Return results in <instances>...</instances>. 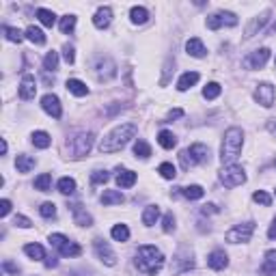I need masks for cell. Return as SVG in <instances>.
I'll return each mask as SVG.
<instances>
[{
	"label": "cell",
	"instance_id": "9",
	"mask_svg": "<svg viewBox=\"0 0 276 276\" xmlns=\"http://www.w3.org/2000/svg\"><path fill=\"white\" fill-rule=\"evenodd\" d=\"M268 58H270V50L268 48H259V50H255V52H250L248 56L242 61L244 65V69H261L265 63H268Z\"/></svg>",
	"mask_w": 276,
	"mask_h": 276
},
{
	"label": "cell",
	"instance_id": "41",
	"mask_svg": "<svg viewBox=\"0 0 276 276\" xmlns=\"http://www.w3.org/2000/svg\"><path fill=\"white\" fill-rule=\"evenodd\" d=\"M158 173L162 175L164 179H175V175H177V170H175V166L170 162H162L158 168Z\"/></svg>",
	"mask_w": 276,
	"mask_h": 276
},
{
	"label": "cell",
	"instance_id": "1",
	"mask_svg": "<svg viewBox=\"0 0 276 276\" xmlns=\"http://www.w3.org/2000/svg\"><path fill=\"white\" fill-rule=\"evenodd\" d=\"M134 136H136V125H134V123L117 125V128H114L108 136L102 138V143H99V151H102V153H117V151H121V149Z\"/></svg>",
	"mask_w": 276,
	"mask_h": 276
},
{
	"label": "cell",
	"instance_id": "27",
	"mask_svg": "<svg viewBox=\"0 0 276 276\" xmlns=\"http://www.w3.org/2000/svg\"><path fill=\"white\" fill-rule=\"evenodd\" d=\"M158 143H160V147H164V149H173L175 145H177V138H175L173 132H168V129H162V132L158 134Z\"/></svg>",
	"mask_w": 276,
	"mask_h": 276
},
{
	"label": "cell",
	"instance_id": "32",
	"mask_svg": "<svg viewBox=\"0 0 276 276\" xmlns=\"http://www.w3.org/2000/svg\"><path fill=\"white\" fill-rule=\"evenodd\" d=\"M26 37L31 39L33 43H37V46H43L46 43V35H43L41 28H37V26H28L26 28Z\"/></svg>",
	"mask_w": 276,
	"mask_h": 276
},
{
	"label": "cell",
	"instance_id": "25",
	"mask_svg": "<svg viewBox=\"0 0 276 276\" xmlns=\"http://www.w3.org/2000/svg\"><path fill=\"white\" fill-rule=\"evenodd\" d=\"M102 203L104 205H121L123 203V194L119 192V190H104Z\"/></svg>",
	"mask_w": 276,
	"mask_h": 276
},
{
	"label": "cell",
	"instance_id": "4",
	"mask_svg": "<svg viewBox=\"0 0 276 276\" xmlns=\"http://www.w3.org/2000/svg\"><path fill=\"white\" fill-rule=\"evenodd\" d=\"M209 155H212V151H209V147H205V145H192L190 149H184L182 153H179V162H182V166L188 170L192 166H197V164H205L209 162Z\"/></svg>",
	"mask_w": 276,
	"mask_h": 276
},
{
	"label": "cell",
	"instance_id": "57",
	"mask_svg": "<svg viewBox=\"0 0 276 276\" xmlns=\"http://www.w3.org/2000/svg\"><path fill=\"white\" fill-rule=\"evenodd\" d=\"M56 263H58V261H56V259H54V257L46 261V265H48V268H56Z\"/></svg>",
	"mask_w": 276,
	"mask_h": 276
},
{
	"label": "cell",
	"instance_id": "46",
	"mask_svg": "<svg viewBox=\"0 0 276 276\" xmlns=\"http://www.w3.org/2000/svg\"><path fill=\"white\" fill-rule=\"evenodd\" d=\"M108 177H110V175L106 173V170H95V173L91 175V182H93L95 185H97V184H106Z\"/></svg>",
	"mask_w": 276,
	"mask_h": 276
},
{
	"label": "cell",
	"instance_id": "31",
	"mask_svg": "<svg viewBox=\"0 0 276 276\" xmlns=\"http://www.w3.org/2000/svg\"><path fill=\"white\" fill-rule=\"evenodd\" d=\"M129 19H132L134 24H145L149 19V11L145 7H132V11H129Z\"/></svg>",
	"mask_w": 276,
	"mask_h": 276
},
{
	"label": "cell",
	"instance_id": "48",
	"mask_svg": "<svg viewBox=\"0 0 276 276\" xmlns=\"http://www.w3.org/2000/svg\"><path fill=\"white\" fill-rule=\"evenodd\" d=\"M63 58L67 65H74V61H76V52H74V46H65L63 48Z\"/></svg>",
	"mask_w": 276,
	"mask_h": 276
},
{
	"label": "cell",
	"instance_id": "5",
	"mask_svg": "<svg viewBox=\"0 0 276 276\" xmlns=\"http://www.w3.org/2000/svg\"><path fill=\"white\" fill-rule=\"evenodd\" d=\"M95 134L93 132H80L72 138V143H67L69 151H72V158H84L93 147Z\"/></svg>",
	"mask_w": 276,
	"mask_h": 276
},
{
	"label": "cell",
	"instance_id": "20",
	"mask_svg": "<svg viewBox=\"0 0 276 276\" xmlns=\"http://www.w3.org/2000/svg\"><path fill=\"white\" fill-rule=\"evenodd\" d=\"M67 91L72 93V95H76V97H84V95H89V87L82 82V80H76V78H72V80H67Z\"/></svg>",
	"mask_w": 276,
	"mask_h": 276
},
{
	"label": "cell",
	"instance_id": "53",
	"mask_svg": "<svg viewBox=\"0 0 276 276\" xmlns=\"http://www.w3.org/2000/svg\"><path fill=\"white\" fill-rule=\"evenodd\" d=\"M2 268L7 270V272H11V274H18V272H19V268H18V265H13L11 261H4V263H2Z\"/></svg>",
	"mask_w": 276,
	"mask_h": 276
},
{
	"label": "cell",
	"instance_id": "23",
	"mask_svg": "<svg viewBox=\"0 0 276 276\" xmlns=\"http://www.w3.org/2000/svg\"><path fill=\"white\" fill-rule=\"evenodd\" d=\"M136 173L134 170H121L119 168V175H117V184L119 188H132L134 184H136Z\"/></svg>",
	"mask_w": 276,
	"mask_h": 276
},
{
	"label": "cell",
	"instance_id": "36",
	"mask_svg": "<svg viewBox=\"0 0 276 276\" xmlns=\"http://www.w3.org/2000/svg\"><path fill=\"white\" fill-rule=\"evenodd\" d=\"M58 192L61 194H74L76 192V182L72 177H61L58 179Z\"/></svg>",
	"mask_w": 276,
	"mask_h": 276
},
{
	"label": "cell",
	"instance_id": "2",
	"mask_svg": "<svg viewBox=\"0 0 276 276\" xmlns=\"http://www.w3.org/2000/svg\"><path fill=\"white\" fill-rule=\"evenodd\" d=\"M136 268L147 276H155L160 270L164 268L162 250L155 248V246H149V244L140 246V248L136 250Z\"/></svg>",
	"mask_w": 276,
	"mask_h": 276
},
{
	"label": "cell",
	"instance_id": "13",
	"mask_svg": "<svg viewBox=\"0 0 276 276\" xmlns=\"http://www.w3.org/2000/svg\"><path fill=\"white\" fill-rule=\"evenodd\" d=\"M95 72H97L99 80H110V78H114V74H117V67H114V63L106 56V58H97Z\"/></svg>",
	"mask_w": 276,
	"mask_h": 276
},
{
	"label": "cell",
	"instance_id": "17",
	"mask_svg": "<svg viewBox=\"0 0 276 276\" xmlns=\"http://www.w3.org/2000/svg\"><path fill=\"white\" fill-rule=\"evenodd\" d=\"M112 22V9L110 7H99L93 16V24L95 28H108Z\"/></svg>",
	"mask_w": 276,
	"mask_h": 276
},
{
	"label": "cell",
	"instance_id": "3",
	"mask_svg": "<svg viewBox=\"0 0 276 276\" xmlns=\"http://www.w3.org/2000/svg\"><path fill=\"white\" fill-rule=\"evenodd\" d=\"M242 145H244V132L239 128H229L224 132V140H222V147H220V160L222 164H233L235 160L239 158V151H242Z\"/></svg>",
	"mask_w": 276,
	"mask_h": 276
},
{
	"label": "cell",
	"instance_id": "29",
	"mask_svg": "<svg viewBox=\"0 0 276 276\" xmlns=\"http://www.w3.org/2000/svg\"><path fill=\"white\" fill-rule=\"evenodd\" d=\"M182 194L185 199H190V201H199V199H203V194H205V190L201 188V185H185V188H182Z\"/></svg>",
	"mask_w": 276,
	"mask_h": 276
},
{
	"label": "cell",
	"instance_id": "8",
	"mask_svg": "<svg viewBox=\"0 0 276 276\" xmlns=\"http://www.w3.org/2000/svg\"><path fill=\"white\" fill-rule=\"evenodd\" d=\"M238 24V16L231 11H216L214 16L207 18V28L209 31H218L222 26H235Z\"/></svg>",
	"mask_w": 276,
	"mask_h": 276
},
{
	"label": "cell",
	"instance_id": "37",
	"mask_svg": "<svg viewBox=\"0 0 276 276\" xmlns=\"http://www.w3.org/2000/svg\"><path fill=\"white\" fill-rule=\"evenodd\" d=\"M43 69H46V72H56L58 69V54L54 52V50L43 56Z\"/></svg>",
	"mask_w": 276,
	"mask_h": 276
},
{
	"label": "cell",
	"instance_id": "12",
	"mask_svg": "<svg viewBox=\"0 0 276 276\" xmlns=\"http://www.w3.org/2000/svg\"><path fill=\"white\" fill-rule=\"evenodd\" d=\"M41 108L46 110L50 117H54V119H61V114H63L61 99H58L56 95H52V93H48V95H43V97H41Z\"/></svg>",
	"mask_w": 276,
	"mask_h": 276
},
{
	"label": "cell",
	"instance_id": "44",
	"mask_svg": "<svg viewBox=\"0 0 276 276\" xmlns=\"http://www.w3.org/2000/svg\"><path fill=\"white\" fill-rule=\"evenodd\" d=\"M39 214H41L43 218H54V216H56V205L54 203H43L41 207H39Z\"/></svg>",
	"mask_w": 276,
	"mask_h": 276
},
{
	"label": "cell",
	"instance_id": "39",
	"mask_svg": "<svg viewBox=\"0 0 276 276\" xmlns=\"http://www.w3.org/2000/svg\"><path fill=\"white\" fill-rule=\"evenodd\" d=\"M58 28H61L63 35H69L76 28V16H63L61 18V24H58Z\"/></svg>",
	"mask_w": 276,
	"mask_h": 276
},
{
	"label": "cell",
	"instance_id": "18",
	"mask_svg": "<svg viewBox=\"0 0 276 276\" xmlns=\"http://www.w3.org/2000/svg\"><path fill=\"white\" fill-rule=\"evenodd\" d=\"M207 265L212 270H224L229 265V257L224 250H214V253H209L207 257Z\"/></svg>",
	"mask_w": 276,
	"mask_h": 276
},
{
	"label": "cell",
	"instance_id": "54",
	"mask_svg": "<svg viewBox=\"0 0 276 276\" xmlns=\"http://www.w3.org/2000/svg\"><path fill=\"white\" fill-rule=\"evenodd\" d=\"M268 238L270 239H276V218L272 220V224H270V229H268Z\"/></svg>",
	"mask_w": 276,
	"mask_h": 276
},
{
	"label": "cell",
	"instance_id": "50",
	"mask_svg": "<svg viewBox=\"0 0 276 276\" xmlns=\"http://www.w3.org/2000/svg\"><path fill=\"white\" fill-rule=\"evenodd\" d=\"M65 242H67V238H65L63 233H52V235H50V244L56 246V248H61Z\"/></svg>",
	"mask_w": 276,
	"mask_h": 276
},
{
	"label": "cell",
	"instance_id": "47",
	"mask_svg": "<svg viewBox=\"0 0 276 276\" xmlns=\"http://www.w3.org/2000/svg\"><path fill=\"white\" fill-rule=\"evenodd\" d=\"M13 224H16V227H22V229H31L33 227L31 218H26V216H22V214H18L16 218H13Z\"/></svg>",
	"mask_w": 276,
	"mask_h": 276
},
{
	"label": "cell",
	"instance_id": "40",
	"mask_svg": "<svg viewBox=\"0 0 276 276\" xmlns=\"http://www.w3.org/2000/svg\"><path fill=\"white\" fill-rule=\"evenodd\" d=\"M220 91H222V89H220L218 82H209L207 87L203 89V97H205V99H216V97L220 95Z\"/></svg>",
	"mask_w": 276,
	"mask_h": 276
},
{
	"label": "cell",
	"instance_id": "14",
	"mask_svg": "<svg viewBox=\"0 0 276 276\" xmlns=\"http://www.w3.org/2000/svg\"><path fill=\"white\" fill-rule=\"evenodd\" d=\"M19 97L22 99H33L35 93H37V82H35V76H31V74H24L22 82H19Z\"/></svg>",
	"mask_w": 276,
	"mask_h": 276
},
{
	"label": "cell",
	"instance_id": "42",
	"mask_svg": "<svg viewBox=\"0 0 276 276\" xmlns=\"http://www.w3.org/2000/svg\"><path fill=\"white\" fill-rule=\"evenodd\" d=\"M2 31H4V37H7L9 41H13V43H19V41H22V31H19V28L4 26Z\"/></svg>",
	"mask_w": 276,
	"mask_h": 276
},
{
	"label": "cell",
	"instance_id": "43",
	"mask_svg": "<svg viewBox=\"0 0 276 276\" xmlns=\"http://www.w3.org/2000/svg\"><path fill=\"white\" fill-rule=\"evenodd\" d=\"M253 201L259 205H263V207H270V205H272V197H270L268 192H263V190H257V192L253 194Z\"/></svg>",
	"mask_w": 276,
	"mask_h": 276
},
{
	"label": "cell",
	"instance_id": "49",
	"mask_svg": "<svg viewBox=\"0 0 276 276\" xmlns=\"http://www.w3.org/2000/svg\"><path fill=\"white\" fill-rule=\"evenodd\" d=\"M261 272L268 274V276H276V261L265 259V263H263V268H261Z\"/></svg>",
	"mask_w": 276,
	"mask_h": 276
},
{
	"label": "cell",
	"instance_id": "21",
	"mask_svg": "<svg viewBox=\"0 0 276 276\" xmlns=\"http://www.w3.org/2000/svg\"><path fill=\"white\" fill-rule=\"evenodd\" d=\"M197 82H199V74L197 72H185L184 76L177 80V91H188V89H192Z\"/></svg>",
	"mask_w": 276,
	"mask_h": 276
},
{
	"label": "cell",
	"instance_id": "24",
	"mask_svg": "<svg viewBox=\"0 0 276 276\" xmlns=\"http://www.w3.org/2000/svg\"><path fill=\"white\" fill-rule=\"evenodd\" d=\"M35 158H31V155H18L16 158V168H18V173H31V170L35 168Z\"/></svg>",
	"mask_w": 276,
	"mask_h": 276
},
{
	"label": "cell",
	"instance_id": "6",
	"mask_svg": "<svg viewBox=\"0 0 276 276\" xmlns=\"http://www.w3.org/2000/svg\"><path fill=\"white\" fill-rule=\"evenodd\" d=\"M220 182L227 185V188H238V185H242L246 182V173L238 164H227V166H222V170H220Z\"/></svg>",
	"mask_w": 276,
	"mask_h": 276
},
{
	"label": "cell",
	"instance_id": "38",
	"mask_svg": "<svg viewBox=\"0 0 276 276\" xmlns=\"http://www.w3.org/2000/svg\"><path fill=\"white\" fill-rule=\"evenodd\" d=\"M134 155H136V158L147 160L149 155H151V147H149L145 140H136V143H134Z\"/></svg>",
	"mask_w": 276,
	"mask_h": 276
},
{
	"label": "cell",
	"instance_id": "58",
	"mask_svg": "<svg viewBox=\"0 0 276 276\" xmlns=\"http://www.w3.org/2000/svg\"><path fill=\"white\" fill-rule=\"evenodd\" d=\"M274 31H276V24H274Z\"/></svg>",
	"mask_w": 276,
	"mask_h": 276
},
{
	"label": "cell",
	"instance_id": "19",
	"mask_svg": "<svg viewBox=\"0 0 276 276\" xmlns=\"http://www.w3.org/2000/svg\"><path fill=\"white\" fill-rule=\"evenodd\" d=\"M185 50H188V54H190V56H194V58H203L205 54H207V50H205L203 41L197 39V37H192V39H188V41H185Z\"/></svg>",
	"mask_w": 276,
	"mask_h": 276
},
{
	"label": "cell",
	"instance_id": "16",
	"mask_svg": "<svg viewBox=\"0 0 276 276\" xmlns=\"http://www.w3.org/2000/svg\"><path fill=\"white\" fill-rule=\"evenodd\" d=\"M69 209H72V214H74V222H76L78 227H91V224H93L91 214H89L87 209H84L80 203L69 205Z\"/></svg>",
	"mask_w": 276,
	"mask_h": 276
},
{
	"label": "cell",
	"instance_id": "10",
	"mask_svg": "<svg viewBox=\"0 0 276 276\" xmlns=\"http://www.w3.org/2000/svg\"><path fill=\"white\" fill-rule=\"evenodd\" d=\"M274 97H276V91L270 82L257 84V89H255V99H257V104H261L263 108H270L274 104Z\"/></svg>",
	"mask_w": 276,
	"mask_h": 276
},
{
	"label": "cell",
	"instance_id": "28",
	"mask_svg": "<svg viewBox=\"0 0 276 276\" xmlns=\"http://www.w3.org/2000/svg\"><path fill=\"white\" fill-rule=\"evenodd\" d=\"M24 253H26L31 259H35V261L46 259V250H43V246H39V244H26V246H24Z\"/></svg>",
	"mask_w": 276,
	"mask_h": 276
},
{
	"label": "cell",
	"instance_id": "51",
	"mask_svg": "<svg viewBox=\"0 0 276 276\" xmlns=\"http://www.w3.org/2000/svg\"><path fill=\"white\" fill-rule=\"evenodd\" d=\"M9 212H11V201H9V199H2V201H0V216L4 218V216H7Z\"/></svg>",
	"mask_w": 276,
	"mask_h": 276
},
{
	"label": "cell",
	"instance_id": "55",
	"mask_svg": "<svg viewBox=\"0 0 276 276\" xmlns=\"http://www.w3.org/2000/svg\"><path fill=\"white\" fill-rule=\"evenodd\" d=\"M201 212H203L205 216H207V214H216V212H218V207H216V205H203V209H201Z\"/></svg>",
	"mask_w": 276,
	"mask_h": 276
},
{
	"label": "cell",
	"instance_id": "7",
	"mask_svg": "<svg viewBox=\"0 0 276 276\" xmlns=\"http://www.w3.org/2000/svg\"><path fill=\"white\" fill-rule=\"evenodd\" d=\"M253 231H255V222L235 224L233 229L227 231L224 239H227V242H231V244H246V242H250V238H253Z\"/></svg>",
	"mask_w": 276,
	"mask_h": 276
},
{
	"label": "cell",
	"instance_id": "26",
	"mask_svg": "<svg viewBox=\"0 0 276 276\" xmlns=\"http://www.w3.org/2000/svg\"><path fill=\"white\" fill-rule=\"evenodd\" d=\"M33 145L39 149H48L50 145H52V138H50L48 132H43V129H39V132H33Z\"/></svg>",
	"mask_w": 276,
	"mask_h": 276
},
{
	"label": "cell",
	"instance_id": "56",
	"mask_svg": "<svg viewBox=\"0 0 276 276\" xmlns=\"http://www.w3.org/2000/svg\"><path fill=\"white\" fill-rule=\"evenodd\" d=\"M265 259H270V261H276V250H268V253H265Z\"/></svg>",
	"mask_w": 276,
	"mask_h": 276
},
{
	"label": "cell",
	"instance_id": "22",
	"mask_svg": "<svg viewBox=\"0 0 276 276\" xmlns=\"http://www.w3.org/2000/svg\"><path fill=\"white\" fill-rule=\"evenodd\" d=\"M158 218H160V207L158 205H147L145 212H143V224L145 227H153V224L158 222Z\"/></svg>",
	"mask_w": 276,
	"mask_h": 276
},
{
	"label": "cell",
	"instance_id": "35",
	"mask_svg": "<svg viewBox=\"0 0 276 276\" xmlns=\"http://www.w3.org/2000/svg\"><path fill=\"white\" fill-rule=\"evenodd\" d=\"M110 235H112V239H117V242H128L129 239V229L125 227V224H114L112 231H110Z\"/></svg>",
	"mask_w": 276,
	"mask_h": 276
},
{
	"label": "cell",
	"instance_id": "52",
	"mask_svg": "<svg viewBox=\"0 0 276 276\" xmlns=\"http://www.w3.org/2000/svg\"><path fill=\"white\" fill-rule=\"evenodd\" d=\"M179 117H184V110L182 108H175V110H170V112H168L166 121H173V119H179Z\"/></svg>",
	"mask_w": 276,
	"mask_h": 276
},
{
	"label": "cell",
	"instance_id": "45",
	"mask_svg": "<svg viewBox=\"0 0 276 276\" xmlns=\"http://www.w3.org/2000/svg\"><path fill=\"white\" fill-rule=\"evenodd\" d=\"M162 229H164V233H170V231H175V216L170 214V212L164 216V220H162Z\"/></svg>",
	"mask_w": 276,
	"mask_h": 276
},
{
	"label": "cell",
	"instance_id": "15",
	"mask_svg": "<svg viewBox=\"0 0 276 276\" xmlns=\"http://www.w3.org/2000/svg\"><path fill=\"white\" fill-rule=\"evenodd\" d=\"M268 19H270V9H268V11H263L261 16H257V18L250 19V24L246 26V31H244V39L255 37V35H257V31H261V28H263L265 24H268Z\"/></svg>",
	"mask_w": 276,
	"mask_h": 276
},
{
	"label": "cell",
	"instance_id": "33",
	"mask_svg": "<svg viewBox=\"0 0 276 276\" xmlns=\"http://www.w3.org/2000/svg\"><path fill=\"white\" fill-rule=\"evenodd\" d=\"M58 250H61V255H63V257H78V255L82 253V248H80V244H76V242H69V239H67V242H65V244H63Z\"/></svg>",
	"mask_w": 276,
	"mask_h": 276
},
{
	"label": "cell",
	"instance_id": "30",
	"mask_svg": "<svg viewBox=\"0 0 276 276\" xmlns=\"http://www.w3.org/2000/svg\"><path fill=\"white\" fill-rule=\"evenodd\" d=\"M37 18H39V22L48 28H52L54 24H56V16H54L50 9H37Z\"/></svg>",
	"mask_w": 276,
	"mask_h": 276
},
{
	"label": "cell",
	"instance_id": "11",
	"mask_svg": "<svg viewBox=\"0 0 276 276\" xmlns=\"http://www.w3.org/2000/svg\"><path fill=\"white\" fill-rule=\"evenodd\" d=\"M93 248H95V255L97 259H102L106 265H117V255L112 253V248L104 242V239H95L93 242Z\"/></svg>",
	"mask_w": 276,
	"mask_h": 276
},
{
	"label": "cell",
	"instance_id": "34",
	"mask_svg": "<svg viewBox=\"0 0 276 276\" xmlns=\"http://www.w3.org/2000/svg\"><path fill=\"white\" fill-rule=\"evenodd\" d=\"M50 185H52V175L50 173H41L35 179V190H39V192H48Z\"/></svg>",
	"mask_w": 276,
	"mask_h": 276
}]
</instances>
